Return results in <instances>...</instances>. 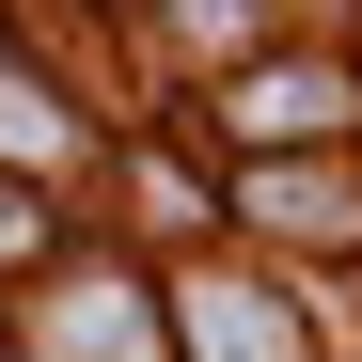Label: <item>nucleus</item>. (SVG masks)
<instances>
[{
    "label": "nucleus",
    "instance_id": "2",
    "mask_svg": "<svg viewBox=\"0 0 362 362\" xmlns=\"http://www.w3.org/2000/svg\"><path fill=\"white\" fill-rule=\"evenodd\" d=\"M252 221H268V236H331V252H346V236H362V189H346V173L268 158V173H252Z\"/></svg>",
    "mask_w": 362,
    "mask_h": 362
},
{
    "label": "nucleus",
    "instance_id": "1",
    "mask_svg": "<svg viewBox=\"0 0 362 362\" xmlns=\"http://www.w3.org/2000/svg\"><path fill=\"white\" fill-rule=\"evenodd\" d=\"M221 110H236L252 142H299V127H346L362 95H346V64H252V79H236Z\"/></svg>",
    "mask_w": 362,
    "mask_h": 362
}]
</instances>
